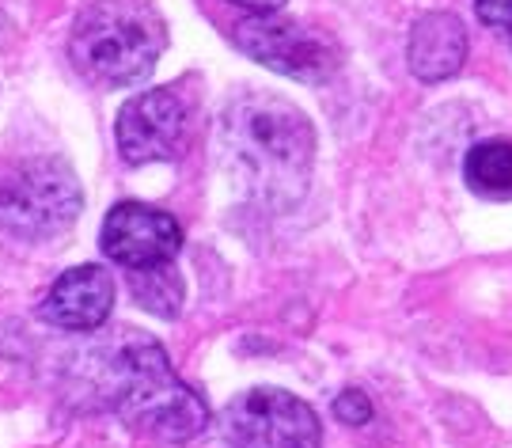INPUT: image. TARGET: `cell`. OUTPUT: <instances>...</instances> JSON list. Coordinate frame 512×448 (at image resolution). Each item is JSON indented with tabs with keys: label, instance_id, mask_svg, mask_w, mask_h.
I'll return each instance as SVG.
<instances>
[{
	"label": "cell",
	"instance_id": "cell-11",
	"mask_svg": "<svg viewBox=\"0 0 512 448\" xmlns=\"http://www.w3.org/2000/svg\"><path fill=\"white\" fill-rule=\"evenodd\" d=\"M463 179L478 198L490 202H509L512 198V141L494 137V141H478L463 160Z\"/></svg>",
	"mask_w": 512,
	"mask_h": 448
},
{
	"label": "cell",
	"instance_id": "cell-15",
	"mask_svg": "<svg viewBox=\"0 0 512 448\" xmlns=\"http://www.w3.org/2000/svg\"><path fill=\"white\" fill-rule=\"evenodd\" d=\"M228 4L247 8L251 16H266V12H281V4H285V0H228Z\"/></svg>",
	"mask_w": 512,
	"mask_h": 448
},
{
	"label": "cell",
	"instance_id": "cell-2",
	"mask_svg": "<svg viewBox=\"0 0 512 448\" xmlns=\"http://www.w3.org/2000/svg\"><path fill=\"white\" fill-rule=\"evenodd\" d=\"M99 395L126 430L160 445H186L209 426L205 399L171 369L167 350L145 331H122L103 350Z\"/></svg>",
	"mask_w": 512,
	"mask_h": 448
},
{
	"label": "cell",
	"instance_id": "cell-10",
	"mask_svg": "<svg viewBox=\"0 0 512 448\" xmlns=\"http://www.w3.org/2000/svg\"><path fill=\"white\" fill-rule=\"evenodd\" d=\"M406 61L410 73L425 84H440L448 76H456L467 61V27L452 12H425L410 27L406 42Z\"/></svg>",
	"mask_w": 512,
	"mask_h": 448
},
{
	"label": "cell",
	"instance_id": "cell-16",
	"mask_svg": "<svg viewBox=\"0 0 512 448\" xmlns=\"http://www.w3.org/2000/svg\"><path fill=\"white\" fill-rule=\"evenodd\" d=\"M0 27H4V8H0Z\"/></svg>",
	"mask_w": 512,
	"mask_h": 448
},
{
	"label": "cell",
	"instance_id": "cell-8",
	"mask_svg": "<svg viewBox=\"0 0 512 448\" xmlns=\"http://www.w3.org/2000/svg\"><path fill=\"white\" fill-rule=\"evenodd\" d=\"M99 243L110 262L126 266V274H133V270L175 262V255L183 251V228L164 209L145 206V202H118L103 221Z\"/></svg>",
	"mask_w": 512,
	"mask_h": 448
},
{
	"label": "cell",
	"instance_id": "cell-9",
	"mask_svg": "<svg viewBox=\"0 0 512 448\" xmlns=\"http://www.w3.org/2000/svg\"><path fill=\"white\" fill-rule=\"evenodd\" d=\"M114 308V281L103 266H73L50 285L46 300L38 304V319L57 331H95L103 327Z\"/></svg>",
	"mask_w": 512,
	"mask_h": 448
},
{
	"label": "cell",
	"instance_id": "cell-1",
	"mask_svg": "<svg viewBox=\"0 0 512 448\" xmlns=\"http://www.w3.org/2000/svg\"><path fill=\"white\" fill-rule=\"evenodd\" d=\"M220 160L251 202L289 209L308 190L315 130L289 99L243 92L220 114Z\"/></svg>",
	"mask_w": 512,
	"mask_h": 448
},
{
	"label": "cell",
	"instance_id": "cell-5",
	"mask_svg": "<svg viewBox=\"0 0 512 448\" xmlns=\"http://www.w3.org/2000/svg\"><path fill=\"white\" fill-rule=\"evenodd\" d=\"M236 46L247 57H255L258 65L274 69V73L289 76V80H304V84H323L338 69V46L315 27H304L296 19H285L277 12L266 16H247L236 23Z\"/></svg>",
	"mask_w": 512,
	"mask_h": 448
},
{
	"label": "cell",
	"instance_id": "cell-12",
	"mask_svg": "<svg viewBox=\"0 0 512 448\" xmlns=\"http://www.w3.org/2000/svg\"><path fill=\"white\" fill-rule=\"evenodd\" d=\"M129 293L133 300L152 312V316L160 319H175L183 312V278H179V270H175V262H167V266H152V270H133L129 274Z\"/></svg>",
	"mask_w": 512,
	"mask_h": 448
},
{
	"label": "cell",
	"instance_id": "cell-13",
	"mask_svg": "<svg viewBox=\"0 0 512 448\" xmlns=\"http://www.w3.org/2000/svg\"><path fill=\"white\" fill-rule=\"evenodd\" d=\"M334 418L346 426H368L372 422V399L361 388H346L334 399Z\"/></svg>",
	"mask_w": 512,
	"mask_h": 448
},
{
	"label": "cell",
	"instance_id": "cell-6",
	"mask_svg": "<svg viewBox=\"0 0 512 448\" xmlns=\"http://www.w3.org/2000/svg\"><path fill=\"white\" fill-rule=\"evenodd\" d=\"M220 430L228 448H319L323 441L315 411L281 388H255L232 399Z\"/></svg>",
	"mask_w": 512,
	"mask_h": 448
},
{
	"label": "cell",
	"instance_id": "cell-4",
	"mask_svg": "<svg viewBox=\"0 0 512 448\" xmlns=\"http://www.w3.org/2000/svg\"><path fill=\"white\" fill-rule=\"evenodd\" d=\"M84 209V190L61 156L23 160L0 179V228L19 240L61 236Z\"/></svg>",
	"mask_w": 512,
	"mask_h": 448
},
{
	"label": "cell",
	"instance_id": "cell-3",
	"mask_svg": "<svg viewBox=\"0 0 512 448\" xmlns=\"http://www.w3.org/2000/svg\"><path fill=\"white\" fill-rule=\"evenodd\" d=\"M167 46L164 16L152 0H92L73 23L69 57L92 84H141Z\"/></svg>",
	"mask_w": 512,
	"mask_h": 448
},
{
	"label": "cell",
	"instance_id": "cell-14",
	"mask_svg": "<svg viewBox=\"0 0 512 448\" xmlns=\"http://www.w3.org/2000/svg\"><path fill=\"white\" fill-rule=\"evenodd\" d=\"M475 12L512 50V0H475Z\"/></svg>",
	"mask_w": 512,
	"mask_h": 448
},
{
	"label": "cell",
	"instance_id": "cell-7",
	"mask_svg": "<svg viewBox=\"0 0 512 448\" xmlns=\"http://www.w3.org/2000/svg\"><path fill=\"white\" fill-rule=\"evenodd\" d=\"M190 111L171 88L133 95L118 114V152L126 164H156L183 156Z\"/></svg>",
	"mask_w": 512,
	"mask_h": 448
}]
</instances>
